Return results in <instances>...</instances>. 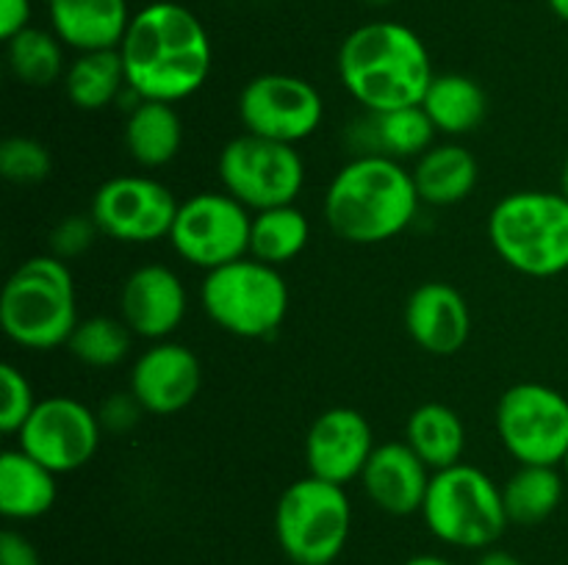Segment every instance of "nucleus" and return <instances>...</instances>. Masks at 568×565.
Here are the masks:
<instances>
[{
    "mask_svg": "<svg viewBox=\"0 0 568 565\" xmlns=\"http://www.w3.org/2000/svg\"><path fill=\"white\" fill-rule=\"evenodd\" d=\"M0 393H3V399H0V430L6 435H17L37 408L33 388L17 366L3 363L0 366Z\"/></svg>",
    "mask_w": 568,
    "mask_h": 565,
    "instance_id": "33",
    "label": "nucleus"
},
{
    "mask_svg": "<svg viewBox=\"0 0 568 565\" xmlns=\"http://www.w3.org/2000/svg\"><path fill=\"white\" fill-rule=\"evenodd\" d=\"M139 413H144V408L136 402V397L133 393H120V397H111L98 415L100 424L114 432H122L136 424Z\"/></svg>",
    "mask_w": 568,
    "mask_h": 565,
    "instance_id": "35",
    "label": "nucleus"
},
{
    "mask_svg": "<svg viewBox=\"0 0 568 565\" xmlns=\"http://www.w3.org/2000/svg\"><path fill=\"white\" fill-rule=\"evenodd\" d=\"M549 9L560 17V20L568 22V0H547Z\"/></svg>",
    "mask_w": 568,
    "mask_h": 565,
    "instance_id": "40",
    "label": "nucleus"
},
{
    "mask_svg": "<svg viewBox=\"0 0 568 565\" xmlns=\"http://www.w3.org/2000/svg\"><path fill=\"white\" fill-rule=\"evenodd\" d=\"M200 299L209 319L239 338L272 336L288 314L283 275L253 255L205 271Z\"/></svg>",
    "mask_w": 568,
    "mask_h": 565,
    "instance_id": "8",
    "label": "nucleus"
},
{
    "mask_svg": "<svg viewBox=\"0 0 568 565\" xmlns=\"http://www.w3.org/2000/svg\"><path fill=\"white\" fill-rule=\"evenodd\" d=\"M433 136L436 127L422 105L377 111V114L369 111V116L355 127V144L361 147V155H386L397 161L430 150Z\"/></svg>",
    "mask_w": 568,
    "mask_h": 565,
    "instance_id": "21",
    "label": "nucleus"
},
{
    "mask_svg": "<svg viewBox=\"0 0 568 565\" xmlns=\"http://www.w3.org/2000/svg\"><path fill=\"white\" fill-rule=\"evenodd\" d=\"M430 469L425 460L408 446V443H381L372 452L361 485L372 504L388 515H414L422 513L427 487H430Z\"/></svg>",
    "mask_w": 568,
    "mask_h": 565,
    "instance_id": "19",
    "label": "nucleus"
},
{
    "mask_svg": "<svg viewBox=\"0 0 568 565\" xmlns=\"http://www.w3.org/2000/svg\"><path fill=\"white\" fill-rule=\"evenodd\" d=\"M183 142V122L175 103L139 100L125 120V150L144 170L170 164Z\"/></svg>",
    "mask_w": 568,
    "mask_h": 565,
    "instance_id": "23",
    "label": "nucleus"
},
{
    "mask_svg": "<svg viewBox=\"0 0 568 565\" xmlns=\"http://www.w3.org/2000/svg\"><path fill=\"white\" fill-rule=\"evenodd\" d=\"M11 75L26 86H50L64 75V42L55 33L31 28L6 42Z\"/></svg>",
    "mask_w": 568,
    "mask_h": 565,
    "instance_id": "30",
    "label": "nucleus"
},
{
    "mask_svg": "<svg viewBox=\"0 0 568 565\" xmlns=\"http://www.w3.org/2000/svg\"><path fill=\"white\" fill-rule=\"evenodd\" d=\"M53 170L50 150L31 136H9L0 144V175L17 186L42 183Z\"/></svg>",
    "mask_w": 568,
    "mask_h": 565,
    "instance_id": "32",
    "label": "nucleus"
},
{
    "mask_svg": "<svg viewBox=\"0 0 568 565\" xmlns=\"http://www.w3.org/2000/svg\"><path fill=\"white\" fill-rule=\"evenodd\" d=\"M189 297L181 277L164 264L139 266L128 275L120 294L122 321L133 336L161 341L181 327L186 316Z\"/></svg>",
    "mask_w": 568,
    "mask_h": 565,
    "instance_id": "17",
    "label": "nucleus"
},
{
    "mask_svg": "<svg viewBox=\"0 0 568 565\" xmlns=\"http://www.w3.org/2000/svg\"><path fill=\"white\" fill-rule=\"evenodd\" d=\"M203 388L200 358L183 343L161 341L144 349L131 371V393L144 413L172 415L189 408Z\"/></svg>",
    "mask_w": 568,
    "mask_h": 565,
    "instance_id": "16",
    "label": "nucleus"
},
{
    "mask_svg": "<svg viewBox=\"0 0 568 565\" xmlns=\"http://www.w3.org/2000/svg\"><path fill=\"white\" fill-rule=\"evenodd\" d=\"M405 327L416 347L430 355H455L466 347L471 314L464 294L449 282H422L405 302Z\"/></svg>",
    "mask_w": 568,
    "mask_h": 565,
    "instance_id": "18",
    "label": "nucleus"
},
{
    "mask_svg": "<svg viewBox=\"0 0 568 565\" xmlns=\"http://www.w3.org/2000/svg\"><path fill=\"white\" fill-rule=\"evenodd\" d=\"M0 565H42L39 563V552L28 537L20 532L6 530L0 535Z\"/></svg>",
    "mask_w": 568,
    "mask_h": 565,
    "instance_id": "36",
    "label": "nucleus"
},
{
    "mask_svg": "<svg viewBox=\"0 0 568 565\" xmlns=\"http://www.w3.org/2000/svg\"><path fill=\"white\" fill-rule=\"evenodd\" d=\"M477 565H525L519 557H514L510 552H503V548H486L477 559Z\"/></svg>",
    "mask_w": 568,
    "mask_h": 565,
    "instance_id": "38",
    "label": "nucleus"
},
{
    "mask_svg": "<svg viewBox=\"0 0 568 565\" xmlns=\"http://www.w3.org/2000/svg\"><path fill=\"white\" fill-rule=\"evenodd\" d=\"M414 175L386 155H355L325 192V219L349 244H381L399 236L419 210Z\"/></svg>",
    "mask_w": 568,
    "mask_h": 565,
    "instance_id": "3",
    "label": "nucleus"
},
{
    "mask_svg": "<svg viewBox=\"0 0 568 565\" xmlns=\"http://www.w3.org/2000/svg\"><path fill=\"white\" fill-rule=\"evenodd\" d=\"M405 565H453V563L438 557V554H416V557H410Z\"/></svg>",
    "mask_w": 568,
    "mask_h": 565,
    "instance_id": "39",
    "label": "nucleus"
},
{
    "mask_svg": "<svg viewBox=\"0 0 568 565\" xmlns=\"http://www.w3.org/2000/svg\"><path fill=\"white\" fill-rule=\"evenodd\" d=\"M338 78L355 103L377 114L422 105L436 75L425 42L408 25L377 20L344 39Z\"/></svg>",
    "mask_w": 568,
    "mask_h": 565,
    "instance_id": "2",
    "label": "nucleus"
},
{
    "mask_svg": "<svg viewBox=\"0 0 568 565\" xmlns=\"http://www.w3.org/2000/svg\"><path fill=\"white\" fill-rule=\"evenodd\" d=\"M419 199L427 205H455L477 186V161L460 144H433L410 170Z\"/></svg>",
    "mask_w": 568,
    "mask_h": 565,
    "instance_id": "24",
    "label": "nucleus"
},
{
    "mask_svg": "<svg viewBox=\"0 0 568 565\" xmlns=\"http://www.w3.org/2000/svg\"><path fill=\"white\" fill-rule=\"evenodd\" d=\"M422 109L430 116L436 131L449 133V136H464L486 120L488 97L477 81L449 72V75L433 78L425 100H422Z\"/></svg>",
    "mask_w": 568,
    "mask_h": 565,
    "instance_id": "26",
    "label": "nucleus"
},
{
    "mask_svg": "<svg viewBox=\"0 0 568 565\" xmlns=\"http://www.w3.org/2000/svg\"><path fill=\"white\" fill-rule=\"evenodd\" d=\"M564 491L566 482L558 465H519V471L503 485L508 521L519 526L544 524L560 507Z\"/></svg>",
    "mask_w": 568,
    "mask_h": 565,
    "instance_id": "27",
    "label": "nucleus"
},
{
    "mask_svg": "<svg viewBox=\"0 0 568 565\" xmlns=\"http://www.w3.org/2000/svg\"><path fill=\"white\" fill-rule=\"evenodd\" d=\"M325 103L308 81L286 72L253 78L239 94V120L244 133L297 144L320 127Z\"/></svg>",
    "mask_w": 568,
    "mask_h": 565,
    "instance_id": "13",
    "label": "nucleus"
},
{
    "mask_svg": "<svg viewBox=\"0 0 568 565\" xmlns=\"http://www.w3.org/2000/svg\"><path fill=\"white\" fill-rule=\"evenodd\" d=\"M564 471H566V480H568V454H566V460H564Z\"/></svg>",
    "mask_w": 568,
    "mask_h": 565,
    "instance_id": "42",
    "label": "nucleus"
},
{
    "mask_svg": "<svg viewBox=\"0 0 568 565\" xmlns=\"http://www.w3.org/2000/svg\"><path fill=\"white\" fill-rule=\"evenodd\" d=\"M178 208L181 203L175 194L155 177L120 175L94 192L89 216L103 236L125 244H150L170 238Z\"/></svg>",
    "mask_w": 568,
    "mask_h": 565,
    "instance_id": "12",
    "label": "nucleus"
},
{
    "mask_svg": "<svg viewBox=\"0 0 568 565\" xmlns=\"http://www.w3.org/2000/svg\"><path fill=\"white\" fill-rule=\"evenodd\" d=\"M488 238L510 269L527 277H555L568 269V197L555 192H516L488 216Z\"/></svg>",
    "mask_w": 568,
    "mask_h": 565,
    "instance_id": "5",
    "label": "nucleus"
},
{
    "mask_svg": "<svg viewBox=\"0 0 568 565\" xmlns=\"http://www.w3.org/2000/svg\"><path fill=\"white\" fill-rule=\"evenodd\" d=\"M220 181L233 199L258 214L294 205L305 181V164L294 144L242 133L222 147Z\"/></svg>",
    "mask_w": 568,
    "mask_h": 565,
    "instance_id": "9",
    "label": "nucleus"
},
{
    "mask_svg": "<svg viewBox=\"0 0 568 565\" xmlns=\"http://www.w3.org/2000/svg\"><path fill=\"white\" fill-rule=\"evenodd\" d=\"M103 424L94 410L72 397H48L37 402L31 419L17 432L22 452L31 454L53 474H70L92 463Z\"/></svg>",
    "mask_w": 568,
    "mask_h": 565,
    "instance_id": "14",
    "label": "nucleus"
},
{
    "mask_svg": "<svg viewBox=\"0 0 568 565\" xmlns=\"http://www.w3.org/2000/svg\"><path fill=\"white\" fill-rule=\"evenodd\" d=\"M349 530L353 504L344 485L308 474L277 499L275 535L294 565H331L347 546Z\"/></svg>",
    "mask_w": 568,
    "mask_h": 565,
    "instance_id": "7",
    "label": "nucleus"
},
{
    "mask_svg": "<svg viewBox=\"0 0 568 565\" xmlns=\"http://www.w3.org/2000/svg\"><path fill=\"white\" fill-rule=\"evenodd\" d=\"M31 22V0H0V39L9 42Z\"/></svg>",
    "mask_w": 568,
    "mask_h": 565,
    "instance_id": "37",
    "label": "nucleus"
},
{
    "mask_svg": "<svg viewBox=\"0 0 568 565\" xmlns=\"http://www.w3.org/2000/svg\"><path fill=\"white\" fill-rule=\"evenodd\" d=\"M94 233L100 230L98 225H94L92 216H67V219H61L59 225H55V230L50 233V253L61 260L78 258V255H83L92 247Z\"/></svg>",
    "mask_w": 568,
    "mask_h": 565,
    "instance_id": "34",
    "label": "nucleus"
},
{
    "mask_svg": "<svg viewBox=\"0 0 568 565\" xmlns=\"http://www.w3.org/2000/svg\"><path fill=\"white\" fill-rule=\"evenodd\" d=\"M311 238V222L297 205H277L253 214L250 255L270 266H283L297 258Z\"/></svg>",
    "mask_w": 568,
    "mask_h": 565,
    "instance_id": "29",
    "label": "nucleus"
},
{
    "mask_svg": "<svg viewBox=\"0 0 568 565\" xmlns=\"http://www.w3.org/2000/svg\"><path fill=\"white\" fill-rule=\"evenodd\" d=\"M405 443L425 460L430 471H444L464 463L466 427L453 408L442 402H427L410 413L405 427Z\"/></svg>",
    "mask_w": 568,
    "mask_h": 565,
    "instance_id": "25",
    "label": "nucleus"
},
{
    "mask_svg": "<svg viewBox=\"0 0 568 565\" xmlns=\"http://www.w3.org/2000/svg\"><path fill=\"white\" fill-rule=\"evenodd\" d=\"M131 338L133 330L122 319L92 316V319L78 321L70 341H67V349L72 352V358L81 360L89 369H111L128 358Z\"/></svg>",
    "mask_w": 568,
    "mask_h": 565,
    "instance_id": "31",
    "label": "nucleus"
},
{
    "mask_svg": "<svg viewBox=\"0 0 568 565\" xmlns=\"http://www.w3.org/2000/svg\"><path fill=\"white\" fill-rule=\"evenodd\" d=\"M375 452V438L366 415L353 408H331L314 419L305 435L308 474L347 487L361 480Z\"/></svg>",
    "mask_w": 568,
    "mask_h": 565,
    "instance_id": "15",
    "label": "nucleus"
},
{
    "mask_svg": "<svg viewBox=\"0 0 568 565\" xmlns=\"http://www.w3.org/2000/svg\"><path fill=\"white\" fill-rule=\"evenodd\" d=\"M497 432L519 465H564L568 399L541 382H519L499 399Z\"/></svg>",
    "mask_w": 568,
    "mask_h": 565,
    "instance_id": "10",
    "label": "nucleus"
},
{
    "mask_svg": "<svg viewBox=\"0 0 568 565\" xmlns=\"http://www.w3.org/2000/svg\"><path fill=\"white\" fill-rule=\"evenodd\" d=\"M75 282L53 253L22 260L0 294V327L22 349L48 352L70 341L78 327Z\"/></svg>",
    "mask_w": 568,
    "mask_h": 565,
    "instance_id": "4",
    "label": "nucleus"
},
{
    "mask_svg": "<svg viewBox=\"0 0 568 565\" xmlns=\"http://www.w3.org/2000/svg\"><path fill=\"white\" fill-rule=\"evenodd\" d=\"M560 194H564V197H568V158H566V164H564V172H560Z\"/></svg>",
    "mask_w": 568,
    "mask_h": 565,
    "instance_id": "41",
    "label": "nucleus"
},
{
    "mask_svg": "<svg viewBox=\"0 0 568 565\" xmlns=\"http://www.w3.org/2000/svg\"><path fill=\"white\" fill-rule=\"evenodd\" d=\"M125 81L120 48L81 53L64 72L67 97L81 111H100L120 97Z\"/></svg>",
    "mask_w": 568,
    "mask_h": 565,
    "instance_id": "28",
    "label": "nucleus"
},
{
    "mask_svg": "<svg viewBox=\"0 0 568 565\" xmlns=\"http://www.w3.org/2000/svg\"><path fill=\"white\" fill-rule=\"evenodd\" d=\"M53 33L78 53L120 48L128 31L125 0H48Z\"/></svg>",
    "mask_w": 568,
    "mask_h": 565,
    "instance_id": "20",
    "label": "nucleus"
},
{
    "mask_svg": "<svg viewBox=\"0 0 568 565\" xmlns=\"http://www.w3.org/2000/svg\"><path fill=\"white\" fill-rule=\"evenodd\" d=\"M422 515L438 541L458 548H491L510 524L503 487L466 463L433 471Z\"/></svg>",
    "mask_w": 568,
    "mask_h": 565,
    "instance_id": "6",
    "label": "nucleus"
},
{
    "mask_svg": "<svg viewBox=\"0 0 568 565\" xmlns=\"http://www.w3.org/2000/svg\"><path fill=\"white\" fill-rule=\"evenodd\" d=\"M55 474L31 454L6 449L0 454V513L11 521H33L55 504Z\"/></svg>",
    "mask_w": 568,
    "mask_h": 565,
    "instance_id": "22",
    "label": "nucleus"
},
{
    "mask_svg": "<svg viewBox=\"0 0 568 565\" xmlns=\"http://www.w3.org/2000/svg\"><path fill=\"white\" fill-rule=\"evenodd\" d=\"M253 214L227 192H203L183 199L170 244L186 264L211 271L250 255Z\"/></svg>",
    "mask_w": 568,
    "mask_h": 565,
    "instance_id": "11",
    "label": "nucleus"
},
{
    "mask_svg": "<svg viewBox=\"0 0 568 565\" xmlns=\"http://www.w3.org/2000/svg\"><path fill=\"white\" fill-rule=\"evenodd\" d=\"M120 55L128 89L139 100H186L211 72V39L203 22L170 0L144 6L131 17Z\"/></svg>",
    "mask_w": 568,
    "mask_h": 565,
    "instance_id": "1",
    "label": "nucleus"
}]
</instances>
